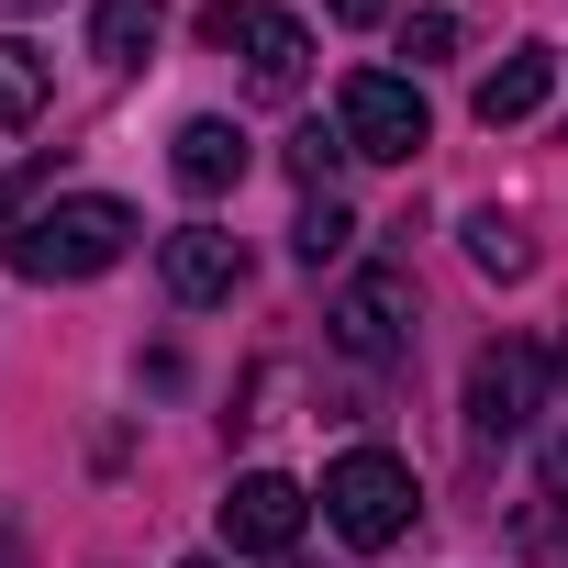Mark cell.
I'll use <instances>...</instances> for the list:
<instances>
[{
	"mask_svg": "<svg viewBox=\"0 0 568 568\" xmlns=\"http://www.w3.org/2000/svg\"><path fill=\"white\" fill-rule=\"evenodd\" d=\"M123 245H134V212H123L112 190H68V201H34L23 234L0 245V256H12L23 278H45V291H68V278L123 267Z\"/></svg>",
	"mask_w": 568,
	"mask_h": 568,
	"instance_id": "obj_1",
	"label": "cell"
},
{
	"mask_svg": "<svg viewBox=\"0 0 568 568\" xmlns=\"http://www.w3.org/2000/svg\"><path fill=\"white\" fill-rule=\"evenodd\" d=\"M413 468L390 457V446H346L335 468H324V524L346 535V546H402V524H413Z\"/></svg>",
	"mask_w": 568,
	"mask_h": 568,
	"instance_id": "obj_2",
	"label": "cell"
},
{
	"mask_svg": "<svg viewBox=\"0 0 568 568\" xmlns=\"http://www.w3.org/2000/svg\"><path fill=\"white\" fill-rule=\"evenodd\" d=\"M335 134H346V156H379V168H413V156L435 145L424 90H413L402 68H357V79L335 90Z\"/></svg>",
	"mask_w": 568,
	"mask_h": 568,
	"instance_id": "obj_3",
	"label": "cell"
},
{
	"mask_svg": "<svg viewBox=\"0 0 568 568\" xmlns=\"http://www.w3.org/2000/svg\"><path fill=\"white\" fill-rule=\"evenodd\" d=\"M201 34H212L223 57H245V79H256L267 101H291V90H302V68H313V34H302L291 12H267V0H212Z\"/></svg>",
	"mask_w": 568,
	"mask_h": 568,
	"instance_id": "obj_4",
	"label": "cell"
},
{
	"mask_svg": "<svg viewBox=\"0 0 568 568\" xmlns=\"http://www.w3.org/2000/svg\"><path fill=\"white\" fill-rule=\"evenodd\" d=\"M546 346H524V335H501V346H479L468 357V435L479 446H501V435H524L535 413H546Z\"/></svg>",
	"mask_w": 568,
	"mask_h": 568,
	"instance_id": "obj_5",
	"label": "cell"
},
{
	"mask_svg": "<svg viewBox=\"0 0 568 568\" xmlns=\"http://www.w3.org/2000/svg\"><path fill=\"white\" fill-rule=\"evenodd\" d=\"M335 346H346L357 368H390V357L413 346V267H357V278H346Z\"/></svg>",
	"mask_w": 568,
	"mask_h": 568,
	"instance_id": "obj_6",
	"label": "cell"
},
{
	"mask_svg": "<svg viewBox=\"0 0 568 568\" xmlns=\"http://www.w3.org/2000/svg\"><path fill=\"white\" fill-rule=\"evenodd\" d=\"M302 524H313V490L278 479V468H256V479L223 490V546H234V557H291Z\"/></svg>",
	"mask_w": 568,
	"mask_h": 568,
	"instance_id": "obj_7",
	"label": "cell"
},
{
	"mask_svg": "<svg viewBox=\"0 0 568 568\" xmlns=\"http://www.w3.org/2000/svg\"><path fill=\"white\" fill-rule=\"evenodd\" d=\"M156 267H168V302H190V313H212V302L245 291V245H234L223 223H179V234L156 245Z\"/></svg>",
	"mask_w": 568,
	"mask_h": 568,
	"instance_id": "obj_8",
	"label": "cell"
},
{
	"mask_svg": "<svg viewBox=\"0 0 568 568\" xmlns=\"http://www.w3.org/2000/svg\"><path fill=\"white\" fill-rule=\"evenodd\" d=\"M168 168H179V190H201V201H212V190H234V179H245V134H234L223 112H190V123H179V145H168Z\"/></svg>",
	"mask_w": 568,
	"mask_h": 568,
	"instance_id": "obj_9",
	"label": "cell"
},
{
	"mask_svg": "<svg viewBox=\"0 0 568 568\" xmlns=\"http://www.w3.org/2000/svg\"><path fill=\"white\" fill-rule=\"evenodd\" d=\"M546 90H557V57L546 45H513L490 79H479V123L501 134V123H524V112H546Z\"/></svg>",
	"mask_w": 568,
	"mask_h": 568,
	"instance_id": "obj_10",
	"label": "cell"
},
{
	"mask_svg": "<svg viewBox=\"0 0 568 568\" xmlns=\"http://www.w3.org/2000/svg\"><path fill=\"white\" fill-rule=\"evenodd\" d=\"M156 23H168V0H101V12H90V57L101 68H145Z\"/></svg>",
	"mask_w": 568,
	"mask_h": 568,
	"instance_id": "obj_11",
	"label": "cell"
},
{
	"mask_svg": "<svg viewBox=\"0 0 568 568\" xmlns=\"http://www.w3.org/2000/svg\"><path fill=\"white\" fill-rule=\"evenodd\" d=\"M346 245H357L346 201H335V190H302V223H291V256H302V267H324V256H346Z\"/></svg>",
	"mask_w": 568,
	"mask_h": 568,
	"instance_id": "obj_12",
	"label": "cell"
},
{
	"mask_svg": "<svg viewBox=\"0 0 568 568\" xmlns=\"http://www.w3.org/2000/svg\"><path fill=\"white\" fill-rule=\"evenodd\" d=\"M34 112H45V57H34L23 34H0V123H12V134H23Z\"/></svg>",
	"mask_w": 568,
	"mask_h": 568,
	"instance_id": "obj_13",
	"label": "cell"
},
{
	"mask_svg": "<svg viewBox=\"0 0 568 568\" xmlns=\"http://www.w3.org/2000/svg\"><path fill=\"white\" fill-rule=\"evenodd\" d=\"M468 256H479L490 278H524V267H535V234H524L513 212H468Z\"/></svg>",
	"mask_w": 568,
	"mask_h": 568,
	"instance_id": "obj_14",
	"label": "cell"
},
{
	"mask_svg": "<svg viewBox=\"0 0 568 568\" xmlns=\"http://www.w3.org/2000/svg\"><path fill=\"white\" fill-rule=\"evenodd\" d=\"M335 168H346V134L302 123V134H291V179H302V190H335Z\"/></svg>",
	"mask_w": 568,
	"mask_h": 568,
	"instance_id": "obj_15",
	"label": "cell"
},
{
	"mask_svg": "<svg viewBox=\"0 0 568 568\" xmlns=\"http://www.w3.org/2000/svg\"><path fill=\"white\" fill-rule=\"evenodd\" d=\"M402 57H413V68L457 57V12H413V23H402Z\"/></svg>",
	"mask_w": 568,
	"mask_h": 568,
	"instance_id": "obj_16",
	"label": "cell"
},
{
	"mask_svg": "<svg viewBox=\"0 0 568 568\" xmlns=\"http://www.w3.org/2000/svg\"><path fill=\"white\" fill-rule=\"evenodd\" d=\"M546 501H568V435L546 446Z\"/></svg>",
	"mask_w": 568,
	"mask_h": 568,
	"instance_id": "obj_17",
	"label": "cell"
},
{
	"mask_svg": "<svg viewBox=\"0 0 568 568\" xmlns=\"http://www.w3.org/2000/svg\"><path fill=\"white\" fill-rule=\"evenodd\" d=\"M324 12H335V23H379V12H390V0H324Z\"/></svg>",
	"mask_w": 568,
	"mask_h": 568,
	"instance_id": "obj_18",
	"label": "cell"
},
{
	"mask_svg": "<svg viewBox=\"0 0 568 568\" xmlns=\"http://www.w3.org/2000/svg\"><path fill=\"white\" fill-rule=\"evenodd\" d=\"M0 12H45V0H0Z\"/></svg>",
	"mask_w": 568,
	"mask_h": 568,
	"instance_id": "obj_19",
	"label": "cell"
},
{
	"mask_svg": "<svg viewBox=\"0 0 568 568\" xmlns=\"http://www.w3.org/2000/svg\"><path fill=\"white\" fill-rule=\"evenodd\" d=\"M179 568H223V557H179Z\"/></svg>",
	"mask_w": 568,
	"mask_h": 568,
	"instance_id": "obj_20",
	"label": "cell"
},
{
	"mask_svg": "<svg viewBox=\"0 0 568 568\" xmlns=\"http://www.w3.org/2000/svg\"><path fill=\"white\" fill-rule=\"evenodd\" d=\"M0 568H12V557H0Z\"/></svg>",
	"mask_w": 568,
	"mask_h": 568,
	"instance_id": "obj_21",
	"label": "cell"
}]
</instances>
